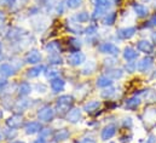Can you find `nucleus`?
Listing matches in <instances>:
<instances>
[{"label":"nucleus","instance_id":"5701e85b","mask_svg":"<svg viewBox=\"0 0 156 143\" xmlns=\"http://www.w3.org/2000/svg\"><path fill=\"white\" fill-rule=\"evenodd\" d=\"M116 17H117L116 12H114V11L104 15V17H103V24L104 26H113L115 23V21H116Z\"/></svg>","mask_w":156,"mask_h":143},{"label":"nucleus","instance_id":"8fccbe9b","mask_svg":"<svg viewBox=\"0 0 156 143\" xmlns=\"http://www.w3.org/2000/svg\"><path fill=\"white\" fill-rule=\"evenodd\" d=\"M33 143H46V140H45L44 137H39L38 140H35Z\"/></svg>","mask_w":156,"mask_h":143},{"label":"nucleus","instance_id":"7ed1b4c3","mask_svg":"<svg viewBox=\"0 0 156 143\" xmlns=\"http://www.w3.org/2000/svg\"><path fill=\"white\" fill-rule=\"evenodd\" d=\"M98 51L101 53H105V55H109V56H117L120 53V49L117 47L115 44L113 42H102L99 46H98Z\"/></svg>","mask_w":156,"mask_h":143},{"label":"nucleus","instance_id":"37998d69","mask_svg":"<svg viewBox=\"0 0 156 143\" xmlns=\"http://www.w3.org/2000/svg\"><path fill=\"white\" fill-rule=\"evenodd\" d=\"M64 2H66V1L63 0L61 4H58V5H57L56 10H57V13H58V15H62V13H63V11H64Z\"/></svg>","mask_w":156,"mask_h":143},{"label":"nucleus","instance_id":"f257e3e1","mask_svg":"<svg viewBox=\"0 0 156 143\" xmlns=\"http://www.w3.org/2000/svg\"><path fill=\"white\" fill-rule=\"evenodd\" d=\"M74 105V98L70 96V95H63V96H59L56 101V109L59 112V113H68L72 107Z\"/></svg>","mask_w":156,"mask_h":143},{"label":"nucleus","instance_id":"4c0bfd02","mask_svg":"<svg viewBox=\"0 0 156 143\" xmlns=\"http://www.w3.org/2000/svg\"><path fill=\"white\" fill-rule=\"evenodd\" d=\"M136 69H137V63H134L133 61L127 62V64H126V71L128 72V73H132V72H134Z\"/></svg>","mask_w":156,"mask_h":143},{"label":"nucleus","instance_id":"f8f14e48","mask_svg":"<svg viewBox=\"0 0 156 143\" xmlns=\"http://www.w3.org/2000/svg\"><path fill=\"white\" fill-rule=\"evenodd\" d=\"M42 130V125L40 121H30L24 126V131L27 135H35Z\"/></svg>","mask_w":156,"mask_h":143},{"label":"nucleus","instance_id":"ddd939ff","mask_svg":"<svg viewBox=\"0 0 156 143\" xmlns=\"http://www.w3.org/2000/svg\"><path fill=\"white\" fill-rule=\"evenodd\" d=\"M140 103H142V100L139 96H132L125 101V108L128 110H134L140 106Z\"/></svg>","mask_w":156,"mask_h":143},{"label":"nucleus","instance_id":"473e14b6","mask_svg":"<svg viewBox=\"0 0 156 143\" xmlns=\"http://www.w3.org/2000/svg\"><path fill=\"white\" fill-rule=\"evenodd\" d=\"M115 92H116V89L109 86L108 89H105V90L102 92V97H104V98H112V97L115 95Z\"/></svg>","mask_w":156,"mask_h":143},{"label":"nucleus","instance_id":"9d476101","mask_svg":"<svg viewBox=\"0 0 156 143\" xmlns=\"http://www.w3.org/2000/svg\"><path fill=\"white\" fill-rule=\"evenodd\" d=\"M6 125L10 127V129H20L22 125H23V118H22V115H20V114H15V115H12L11 118H9L7 120H6Z\"/></svg>","mask_w":156,"mask_h":143},{"label":"nucleus","instance_id":"c03bdc74","mask_svg":"<svg viewBox=\"0 0 156 143\" xmlns=\"http://www.w3.org/2000/svg\"><path fill=\"white\" fill-rule=\"evenodd\" d=\"M122 124H123V126H125V127H128V129H129V127H132L133 121H132V119H131V118H126V119L123 120V123H122Z\"/></svg>","mask_w":156,"mask_h":143},{"label":"nucleus","instance_id":"b1692460","mask_svg":"<svg viewBox=\"0 0 156 143\" xmlns=\"http://www.w3.org/2000/svg\"><path fill=\"white\" fill-rule=\"evenodd\" d=\"M45 49H46V51H47L48 53H51V55L59 53V51H61V46H59V44H58L57 41H51V42H48V44L45 46Z\"/></svg>","mask_w":156,"mask_h":143},{"label":"nucleus","instance_id":"6e6d98bb","mask_svg":"<svg viewBox=\"0 0 156 143\" xmlns=\"http://www.w3.org/2000/svg\"><path fill=\"white\" fill-rule=\"evenodd\" d=\"M1 116H2V112L0 110V118H1Z\"/></svg>","mask_w":156,"mask_h":143},{"label":"nucleus","instance_id":"0eeeda50","mask_svg":"<svg viewBox=\"0 0 156 143\" xmlns=\"http://www.w3.org/2000/svg\"><path fill=\"white\" fill-rule=\"evenodd\" d=\"M50 86H51L52 92L59 94V92H62V91L64 90V87H66V81H64L62 78L56 76V78H53V79L50 80Z\"/></svg>","mask_w":156,"mask_h":143},{"label":"nucleus","instance_id":"4be33fe9","mask_svg":"<svg viewBox=\"0 0 156 143\" xmlns=\"http://www.w3.org/2000/svg\"><path fill=\"white\" fill-rule=\"evenodd\" d=\"M30 91H32V86L29 82L23 81L20 84V86H18V95L20 96H27L30 94Z\"/></svg>","mask_w":156,"mask_h":143},{"label":"nucleus","instance_id":"a878e982","mask_svg":"<svg viewBox=\"0 0 156 143\" xmlns=\"http://www.w3.org/2000/svg\"><path fill=\"white\" fill-rule=\"evenodd\" d=\"M96 67H97V63L94 61H88L86 63V66L83 67L82 69V74L83 75H88V74H92L93 72L96 71Z\"/></svg>","mask_w":156,"mask_h":143},{"label":"nucleus","instance_id":"c9c22d12","mask_svg":"<svg viewBox=\"0 0 156 143\" xmlns=\"http://www.w3.org/2000/svg\"><path fill=\"white\" fill-rule=\"evenodd\" d=\"M109 75H110V78H113V79H120V78H122V75H123V71H122V69H114V71L109 72Z\"/></svg>","mask_w":156,"mask_h":143},{"label":"nucleus","instance_id":"c85d7f7f","mask_svg":"<svg viewBox=\"0 0 156 143\" xmlns=\"http://www.w3.org/2000/svg\"><path fill=\"white\" fill-rule=\"evenodd\" d=\"M28 106H29L28 100H21V101H18V102L16 103L15 110H16V112H23V110H26V109L28 108Z\"/></svg>","mask_w":156,"mask_h":143},{"label":"nucleus","instance_id":"f704fd0d","mask_svg":"<svg viewBox=\"0 0 156 143\" xmlns=\"http://www.w3.org/2000/svg\"><path fill=\"white\" fill-rule=\"evenodd\" d=\"M69 45L73 47V50H74V52L75 51H78V49H80V46H81V41L76 39V38H70L69 39Z\"/></svg>","mask_w":156,"mask_h":143},{"label":"nucleus","instance_id":"20e7f679","mask_svg":"<svg viewBox=\"0 0 156 143\" xmlns=\"http://www.w3.org/2000/svg\"><path fill=\"white\" fill-rule=\"evenodd\" d=\"M85 60H86L85 53H83V52H80V51L72 52V53L68 56V58H67L68 63H69L70 66H73V67H78L80 64H82V63L85 62Z\"/></svg>","mask_w":156,"mask_h":143},{"label":"nucleus","instance_id":"2f4dec72","mask_svg":"<svg viewBox=\"0 0 156 143\" xmlns=\"http://www.w3.org/2000/svg\"><path fill=\"white\" fill-rule=\"evenodd\" d=\"M66 5H67V7H69V9H72V10H75V9H78L81 6V4H82V0H66Z\"/></svg>","mask_w":156,"mask_h":143},{"label":"nucleus","instance_id":"39448f33","mask_svg":"<svg viewBox=\"0 0 156 143\" xmlns=\"http://www.w3.org/2000/svg\"><path fill=\"white\" fill-rule=\"evenodd\" d=\"M117 127L114 124H109L107 126L103 127L102 132H101V140L102 141H109L110 138H113L116 135Z\"/></svg>","mask_w":156,"mask_h":143},{"label":"nucleus","instance_id":"f3484780","mask_svg":"<svg viewBox=\"0 0 156 143\" xmlns=\"http://www.w3.org/2000/svg\"><path fill=\"white\" fill-rule=\"evenodd\" d=\"M132 7H133V11L136 12V15H137L138 17H147L148 13H149L148 7H147L145 5H143V4L136 2V4L132 5Z\"/></svg>","mask_w":156,"mask_h":143},{"label":"nucleus","instance_id":"6e6552de","mask_svg":"<svg viewBox=\"0 0 156 143\" xmlns=\"http://www.w3.org/2000/svg\"><path fill=\"white\" fill-rule=\"evenodd\" d=\"M153 64H154V60H153L151 57L147 56V57L142 58V60L138 62L137 69H138V72H140V73H145V72H148L149 69H151Z\"/></svg>","mask_w":156,"mask_h":143},{"label":"nucleus","instance_id":"de8ad7c7","mask_svg":"<svg viewBox=\"0 0 156 143\" xmlns=\"http://www.w3.org/2000/svg\"><path fill=\"white\" fill-rule=\"evenodd\" d=\"M145 143H156V137L155 136H153V135H151V136H149V138L147 140V142Z\"/></svg>","mask_w":156,"mask_h":143},{"label":"nucleus","instance_id":"09e8293b","mask_svg":"<svg viewBox=\"0 0 156 143\" xmlns=\"http://www.w3.org/2000/svg\"><path fill=\"white\" fill-rule=\"evenodd\" d=\"M7 85V81L5 80V79H2V78H0V89H2L4 86H6Z\"/></svg>","mask_w":156,"mask_h":143},{"label":"nucleus","instance_id":"1a4fd4ad","mask_svg":"<svg viewBox=\"0 0 156 143\" xmlns=\"http://www.w3.org/2000/svg\"><path fill=\"white\" fill-rule=\"evenodd\" d=\"M26 63L28 64H38L41 62V53H40L38 50H30L27 55H26V58H24Z\"/></svg>","mask_w":156,"mask_h":143},{"label":"nucleus","instance_id":"72a5a7b5","mask_svg":"<svg viewBox=\"0 0 156 143\" xmlns=\"http://www.w3.org/2000/svg\"><path fill=\"white\" fill-rule=\"evenodd\" d=\"M21 32H22V31H21L20 28H12V29H10V32H9V34H7V38H9V39H16V38H20V36L22 35Z\"/></svg>","mask_w":156,"mask_h":143},{"label":"nucleus","instance_id":"9b49d317","mask_svg":"<svg viewBox=\"0 0 156 143\" xmlns=\"http://www.w3.org/2000/svg\"><path fill=\"white\" fill-rule=\"evenodd\" d=\"M137 50L140 52H144V53H151L154 51V45L149 40L142 39L137 42Z\"/></svg>","mask_w":156,"mask_h":143},{"label":"nucleus","instance_id":"e433bc0d","mask_svg":"<svg viewBox=\"0 0 156 143\" xmlns=\"http://www.w3.org/2000/svg\"><path fill=\"white\" fill-rule=\"evenodd\" d=\"M46 76L51 80V79H53V78H56V76H59V75H58V72L56 71L55 68H51V69H47V72H46Z\"/></svg>","mask_w":156,"mask_h":143},{"label":"nucleus","instance_id":"4468645a","mask_svg":"<svg viewBox=\"0 0 156 143\" xmlns=\"http://www.w3.org/2000/svg\"><path fill=\"white\" fill-rule=\"evenodd\" d=\"M81 119V109L79 108H73L67 113V120L72 124H76Z\"/></svg>","mask_w":156,"mask_h":143},{"label":"nucleus","instance_id":"bf43d9fd","mask_svg":"<svg viewBox=\"0 0 156 143\" xmlns=\"http://www.w3.org/2000/svg\"><path fill=\"white\" fill-rule=\"evenodd\" d=\"M110 143H115V142H110Z\"/></svg>","mask_w":156,"mask_h":143},{"label":"nucleus","instance_id":"49530a36","mask_svg":"<svg viewBox=\"0 0 156 143\" xmlns=\"http://www.w3.org/2000/svg\"><path fill=\"white\" fill-rule=\"evenodd\" d=\"M16 0H0V5L2 6H7V5H12Z\"/></svg>","mask_w":156,"mask_h":143},{"label":"nucleus","instance_id":"393cba45","mask_svg":"<svg viewBox=\"0 0 156 143\" xmlns=\"http://www.w3.org/2000/svg\"><path fill=\"white\" fill-rule=\"evenodd\" d=\"M73 18H74L76 22H79V23H86V22H88V20L91 18V15H90L88 12H86V11H81V12H78Z\"/></svg>","mask_w":156,"mask_h":143},{"label":"nucleus","instance_id":"aec40b11","mask_svg":"<svg viewBox=\"0 0 156 143\" xmlns=\"http://www.w3.org/2000/svg\"><path fill=\"white\" fill-rule=\"evenodd\" d=\"M101 107V102L99 101H96V100H93V101H90V102H87L85 106H83V110L86 112V113H90V114H93L96 110H98V108Z\"/></svg>","mask_w":156,"mask_h":143},{"label":"nucleus","instance_id":"dca6fc26","mask_svg":"<svg viewBox=\"0 0 156 143\" xmlns=\"http://www.w3.org/2000/svg\"><path fill=\"white\" fill-rule=\"evenodd\" d=\"M122 56H123V58H125L127 62H131V61H134V60L138 58V52H137V50H134L133 47L127 46V47H125V50H123V52H122Z\"/></svg>","mask_w":156,"mask_h":143},{"label":"nucleus","instance_id":"603ef678","mask_svg":"<svg viewBox=\"0 0 156 143\" xmlns=\"http://www.w3.org/2000/svg\"><path fill=\"white\" fill-rule=\"evenodd\" d=\"M151 38H153V40L156 42V33H153V35H151Z\"/></svg>","mask_w":156,"mask_h":143},{"label":"nucleus","instance_id":"4d7b16f0","mask_svg":"<svg viewBox=\"0 0 156 143\" xmlns=\"http://www.w3.org/2000/svg\"><path fill=\"white\" fill-rule=\"evenodd\" d=\"M154 78L156 79V71H155V73H154Z\"/></svg>","mask_w":156,"mask_h":143},{"label":"nucleus","instance_id":"ea45409f","mask_svg":"<svg viewBox=\"0 0 156 143\" xmlns=\"http://www.w3.org/2000/svg\"><path fill=\"white\" fill-rule=\"evenodd\" d=\"M147 27H156V12L148 20V22L145 23Z\"/></svg>","mask_w":156,"mask_h":143},{"label":"nucleus","instance_id":"a18cd8bd","mask_svg":"<svg viewBox=\"0 0 156 143\" xmlns=\"http://www.w3.org/2000/svg\"><path fill=\"white\" fill-rule=\"evenodd\" d=\"M78 143H96V141L91 137H85V138H81L80 141H78Z\"/></svg>","mask_w":156,"mask_h":143},{"label":"nucleus","instance_id":"2eb2a0df","mask_svg":"<svg viewBox=\"0 0 156 143\" xmlns=\"http://www.w3.org/2000/svg\"><path fill=\"white\" fill-rule=\"evenodd\" d=\"M15 74H16V68L12 64H9V63L0 64V75L1 76L9 78V76H12Z\"/></svg>","mask_w":156,"mask_h":143},{"label":"nucleus","instance_id":"13d9d810","mask_svg":"<svg viewBox=\"0 0 156 143\" xmlns=\"http://www.w3.org/2000/svg\"><path fill=\"white\" fill-rule=\"evenodd\" d=\"M0 141H1V135H0Z\"/></svg>","mask_w":156,"mask_h":143},{"label":"nucleus","instance_id":"a19ab883","mask_svg":"<svg viewBox=\"0 0 156 143\" xmlns=\"http://www.w3.org/2000/svg\"><path fill=\"white\" fill-rule=\"evenodd\" d=\"M16 135H17V132H16L15 129H9L6 131V138L7 140H12L13 137H16Z\"/></svg>","mask_w":156,"mask_h":143},{"label":"nucleus","instance_id":"a211bd4d","mask_svg":"<svg viewBox=\"0 0 156 143\" xmlns=\"http://www.w3.org/2000/svg\"><path fill=\"white\" fill-rule=\"evenodd\" d=\"M69 136H70L69 130H67V129H59V130L53 135V140H55V142H63V141L68 140Z\"/></svg>","mask_w":156,"mask_h":143},{"label":"nucleus","instance_id":"423d86ee","mask_svg":"<svg viewBox=\"0 0 156 143\" xmlns=\"http://www.w3.org/2000/svg\"><path fill=\"white\" fill-rule=\"evenodd\" d=\"M137 32L136 27H125V28H120L116 31V36L121 40H127L131 39L132 36H134Z\"/></svg>","mask_w":156,"mask_h":143},{"label":"nucleus","instance_id":"3c124183","mask_svg":"<svg viewBox=\"0 0 156 143\" xmlns=\"http://www.w3.org/2000/svg\"><path fill=\"white\" fill-rule=\"evenodd\" d=\"M4 20H5V16H4V12H2V11H0V23H1V22H2Z\"/></svg>","mask_w":156,"mask_h":143},{"label":"nucleus","instance_id":"bb28decb","mask_svg":"<svg viewBox=\"0 0 156 143\" xmlns=\"http://www.w3.org/2000/svg\"><path fill=\"white\" fill-rule=\"evenodd\" d=\"M68 29L72 32V33H74V34H80V33H82L83 32V29L80 27V24H79V22H69V24H68Z\"/></svg>","mask_w":156,"mask_h":143},{"label":"nucleus","instance_id":"58836bf2","mask_svg":"<svg viewBox=\"0 0 156 143\" xmlns=\"http://www.w3.org/2000/svg\"><path fill=\"white\" fill-rule=\"evenodd\" d=\"M83 33L87 34V35H92V34L97 33V27H96V26H90L88 28L83 29Z\"/></svg>","mask_w":156,"mask_h":143},{"label":"nucleus","instance_id":"6ab92c4d","mask_svg":"<svg viewBox=\"0 0 156 143\" xmlns=\"http://www.w3.org/2000/svg\"><path fill=\"white\" fill-rule=\"evenodd\" d=\"M44 69H45V67H44L42 64L34 66V67H32V68H29V69L27 71V76L30 78V79H33V78H38L40 74L44 72Z\"/></svg>","mask_w":156,"mask_h":143},{"label":"nucleus","instance_id":"f03ea898","mask_svg":"<svg viewBox=\"0 0 156 143\" xmlns=\"http://www.w3.org/2000/svg\"><path fill=\"white\" fill-rule=\"evenodd\" d=\"M55 118V109L50 106H44L38 112V119L42 123H50Z\"/></svg>","mask_w":156,"mask_h":143},{"label":"nucleus","instance_id":"79ce46f5","mask_svg":"<svg viewBox=\"0 0 156 143\" xmlns=\"http://www.w3.org/2000/svg\"><path fill=\"white\" fill-rule=\"evenodd\" d=\"M34 87H35V91H38V92H41V94H45V92L47 91V87H46L44 84H37Z\"/></svg>","mask_w":156,"mask_h":143},{"label":"nucleus","instance_id":"864d4df0","mask_svg":"<svg viewBox=\"0 0 156 143\" xmlns=\"http://www.w3.org/2000/svg\"><path fill=\"white\" fill-rule=\"evenodd\" d=\"M11 143H26V142H23V141H12Z\"/></svg>","mask_w":156,"mask_h":143},{"label":"nucleus","instance_id":"5fc2aeb1","mask_svg":"<svg viewBox=\"0 0 156 143\" xmlns=\"http://www.w3.org/2000/svg\"><path fill=\"white\" fill-rule=\"evenodd\" d=\"M1 47H2V45H1V41H0V53H1Z\"/></svg>","mask_w":156,"mask_h":143},{"label":"nucleus","instance_id":"c756f323","mask_svg":"<svg viewBox=\"0 0 156 143\" xmlns=\"http://www.w3.org/2000/svg\"><path fill=\"white\" fill-rule=\"evenodd\" d=\"M105 9H103V7H94V11H93V13H92V18L93 20H98V18H101V17H104V13H105Z\"/></svg>","mask_w":156,"mask_h":143},{"label":"nucleus","instance_id":"7c9ffc66","mask_svg":"<svg viewBox=\"0 0 156 143\" xmlns=\"http://www.w3.org/2000/svg\"><path fill=\"white\" fill-rule=\"evenodd\" d=\"M144 98L148 102H156V91H154V90H147L144 92Z\"/></svg>","mask_w":156,"mask_h":143},{"label":"nucleus","instance_id":"cd10ccee","mask_svg":"<svg viewBox=\"0 0 156 143\" xmlns=\"http://www.w3.org/2000/svg\"><path fill=\"white\" fill-rule=\"evenodd\" d=\"M48 62H50V64L58 66V64H62L63 63V58L59 56V53H55V55H51L48 57Z\"/></svg>","mask_w":156,"mask_h":143},{"label":"nucleus","instance_id":"412c9836","mask_svg":"<svg viewBox=\"0 0 156 143\" xmlns=\"http://www.w3.org/2000/svg\"><path fill=\"white\" fill-rule=\"evenodd\" d=\"M97 86L98 87H109L113 85V79L108 75H102L97 79Z\"/></svg>","mask_w":156,"mask_h":143}]
</instances>
